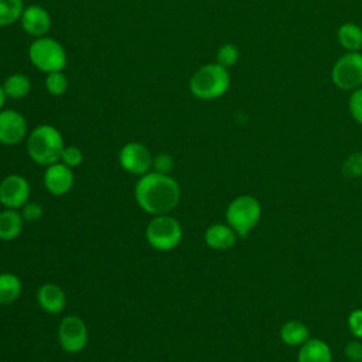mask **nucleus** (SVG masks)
I'll use <instances>...</instances> for the list:
<instances>
[{"label":"nucleus","mask_w":362,"mask_h":362,"mask_svg":"<svg viewBox=\"0 0 362 362\" xmlns=\"http://www.w3.org/2000/svg\"><path fill=\"white\" fill-rule=\"evenodd\" d=\"M23 10V0H0V27L11 25L20 20Z\"/></svg>","instance_id":"4be33fe9"},{"label":"nucleus","mask_w":362,"mask_h":362,"mask_svg":"<svg viewBox=\"0 0 362 362\" xmlns=\"http://www.w3.org/2000/svg\"><path fill=\"white\" fill-rule=\"evenodd\" d=\"M262 216V205L253 195H239L233 198L225 211L226 223L238 236H247L259 223Z\"/></svg>","instance_id":"20e7f679"},{"label":"nucleus","mask_w":362,"mask_h":362,"mask_svg":"<svg viewBox=\"0 0 362 362\" xmlns=\"http://www.w3.org/2000/svg\"><path fill=\"white\" fill-rule=\"evenodd\" d=\"M337 41L346 52L362 49V27L356 23L345 21L337 31Z\"/></svg>","instance_id":"a211bd4d"},{"label":"nucleus","mask_w":362,"mask_h":362,"mask_svg":"<svg viewBox=\"0 0 362 362\" xmlns=\"http://www.w3.org/2000/svg\"><path fill=\"white\" fill-rule=\"evenodd\" d=\"M348 110L351 117L362 126V86L351 92L348 99Z\"/></svg>","instance_id":"a878e982"},{"label":"nucleus","mask_w":362,"mask_h":362,"mask_svg":"<svg viewBox=\"0 0 362 362\" xmlns=\"http://www.w3.org/2000/svg\"><path fill=\"white\" fill-rule=\"evenodd\" d=\"M58 341L65 352L76 354L88 342V328L78 315H66L58 327Z\"/></svg>","instance_id":"6e6552de"},{"label":"nucleus","mask_w":362,"mask_h":362,"mask_svg":"<svg viewBox=\"0 0 362 362\" xmlns=\"http://www.w3.org/2000/svg\"><path fill=\"white\" fill-rule=\"evenodd\" d=\"M361 362H362V361H361Z\"/></svg>","instance_id":"473e14b6"},{"label":"nucleus","mask_w":362,"mask_h":362,"mask_svg":"<svg viewBox=\"0 0 362 362\" xmlns=\"http://www.w3.org/2000/svg\"><path fill=\"white\" fill-rule=\"evenodd\" d=\"M331 81L341 90H355L362 86V52L342 54L331 68Z\"/></svg>","instance_id":"0eeeda50"},{"label":"nucleus","mask_w":362,"mask_h":362,"mask_svg":"<svg viewBox=\"0 0 362 362\" xmlns=\"http://www.w3.org/2000/svg\"><path fill=\"white\" fill-rule=\"evenodd\" d=\"M146 239L148 245L157 250H171L180 245L182 228L180 222L168 214L156 215L146 228Z\"/></svg>","instance_id":"423d86ee"},{"label":"nucleus","mask_w":362,"mask_h":362,"mask_svg":"<svg viewBox=\"0 0 362 362\" xmlns=\"http://www.w3.org/2000/svg\"><path fill=\"white\" fill-rule=\"evenodd\" d=\"M341 173L346 180H356L362 177V151H354L342 161Z\"/></svg>","instance_id":"5701e85b"},{"label":"nucleus","mask_w":362,"mask_h":362,"mask_svg":"<svg viewBox=\"0 0 362 362\" xmlns=\"http://www.w3.org/2000/svg\"><path fill=\"white\" fill-rule=\"evenodd\" d=\"M297 362H332V351L324 339L308 338L298 346Z\"/></svg>","instance_id":"2eb2a0df"},{"label":"nucleus","mask_w":362,"mask_h":362,"mask_svg":"<svg viewBox=\"0 0 362 362\" xmlns=\"http://www.w3.org/2000/svg\"><path fill=\"white\" fill-rule=\"evenodd\" d=\"M24 219L17 209L6 208L0 212V240H13L23 230Z\"/></svg>","instance_id":"6ab92c4d"},{"label":"nucleus","mask_w":362,"mask_h":362,"mask_svg":"<svg viewBox=\"0 0 362 362\" xmlns=\"http://www.w3.org/2000/svg\"><path fill=\"white\" fill-rule=\"evenodd\" d=\"M30 192V184L23 175L10 174L0 182V204L4 208L18 209L28 202Z\"/></svg>","instance_id":"9d476101"},{"label":"nucleus","mask_w":362,"mask_h":362,"mask_svg":"<svg viewBox=\"0 0 362 362\" xmlns=\"http://www.w3.org/2000/svg\"><path fill=\"white\" fill-rule=\"evenodd\" d=\"M21 216L24 222H35L42 216V206L37 202H27L21 206Z\"/></svg>","instance_id":"c756f323"},{"label":"nucleus","mask_w":362,"mask_h":362,"mask_svg":"<svg viewBox=\"0 0 362 362\" xmlns=\"http://www.w3.org/2000/svg\"><path fill=\"white\" fill-rule=\"evenodd\" d=\"M28 59L40 71L49 74L62 71L66 65V52L59 41L48 35L35 38L28 47Z\"/></svg>","instance_id":"39448f33"},{"label":"nucleus","mask_w":362,"mask_h":362,"mask_svg":"<svg viewBox=\"0 0 362 362\" xmlns=\"http://www.w3.org/2000/svg\"><path fill=\"white\" fill-rule=\"evenodd\" d=\"M45 89L52 96H61L68 89V79L62 71H54L45 76Z\"/></svg>","instance_id":"b1692460"},{"label":"nucleus","mask_w":362,"mask_h":362,"mask_svg":"<svg viewBox=\"0 0 362 362\" xmlns=\"http://www.w3.org/2000/svg\"><path fill=\"white\" fill-rule=\"evenodd\" d=\"M119 163L124 171L134 175H144L153 167V156L144 144L129 141L119 151Z\"/></svg>","instance_id":"1a4fd4ad"},{"label":"nucleus","mask_w":362,"mask_h":362,"mask_svg":"<svg viewBox=\"0 0 362 362\" xmlns=\"http://www.w3.org/2000/svg\"><path fill=\"white\" fill-rule=\"evenodd\" d=\"M230 86L229 69L218 62H209L199 66L189 79L191 93L202 100L221 98Z\"/></svg>","instance_id":"7ed1b4c3"},{"label":"nucleus","mask_w":362,"mask_h":362,"mask_svg":"<svg viewBox=\"0 0 362 362\" xmlns=\"http://www.w3.org/2000/svg\"><path fill=\"white\" fill-rule=\"evenodd\" d=\"M20 24L28 35L34 38L44 37L51 28V16L42 6L30 4L24 7L20 17Z\"/></svg>","instance_id":"f8f14e48"},{"label":"nucleus","mask_w":362,"mask_h":362,"mask_svg":"<svg viewBox=\"0 0 362 362\" xmlns=\"http://www.w3.org/2000/svg\"><path fill=\"white\" fill-rule=\"evenodd\" d=\"M236 232L228 223H212L204 233V240L214 250L230 249L236 242Z\"/></svg>","instance_id":"4468645a"},{"label":"nucleus","mask_w":362,"mask_h":362,"mask_svg":"<svg viewBox=\"0 0 362 362\" xmlns=\"http://www.w3.org/2000/svg\"><path fill=\"white\" fill-rule=\"evenodd\" d=\"M153 171L158 174L170 175L174 168V158L168 153H158L153 157Z\"/></svg>","instance_id":"cd10ccee"},{"label":"nucleus","mask_w":362,"mask_h":362,"mask_svg":"<svg viewBox=\"0 0 362 362\" xmlns=\"http://www.w3.org/2000/svg\"><path fill=\"white\" fill-rule=\"evenodd\" d=\"M239 59V49L235 44L232 42H225L222 45H219V48L216 49V61L219 65L225 66V68H230L233 66Z\"/></svg>","instance_id":"393cba45"},{"label":"nucleus","mask_w":362,"mask_h":362,"mask_svg":"<svg viewBox=\"0 0 362 362\" xmlns=\"http://www.w3.org/2000/svg\"><path fill=\"white\" fill-rule=\"evenodd\" d=\"M4 100H6V93H4V90H3V86L0 85V110H1V107H3V105H4Z\"/></svg>","instance_id":"2f4dec72"},{"label":"nucleus","mask_w":362,"mask_h":362,"mask_svg":"<svg viewBox=\"0 0 362 362\" xmlns=\"http://www.w3.org/2000/svg\"><path fill=\"white\" fill-rule=\"evenodd\" d=\"M82 160H83V154L81 148H78L76 146H65L59 158L61 163H64L71 168L78 167L82 163Z\"/></svg>","instance_id":"bb28decb"},{"label":"nucleus","mask_w":362,"mask_h":362,"mask_svg":"<svg viewBox=\"0 0 362 362\" xmlns=\"http://www.w3.org/2000/svg\"><path fill=\"white\" fill-rule=\"evenodd\" d=\"M44 185L52 195H64L74 185L72 168L61 161H57L45 168Z\"/></svg>","instance_id":"ddd939ff"},{"label":"nucleus","mask_w":362,"mask_h":362,"mask_svg":"<svg viewBox=\"0 0 362 362\" xmlns=\"http://www.w3.org/2000/svg\"><path fill=\"white\" fill-rule=\"evenodd\" d=\"M27 136L25 117L13 109L0 110V143L13 146L23 141Z\"/></svg>","instance_id":"9b49d317"},{"label":"nucleus","mask_w":362,"mask_h":362,"mask_svg":"<svg viewBox=\"0 0 362 362\" xmlns=\"http://www.w3.org/2000/svg\"><path fill=\"white\" fill-rule=\"evenodd\" d=\"M21 281L13 273H0V304H11L21 294Z\"/></svg>","instance_id":"412c9836"},{"label":"nucleus","mask_w":362,"mask_h":362,"mask_svg":"<svg viewBox=\"0 0 362 362\" xmlns=\"http://www.w3.org/2000/svg\"><path fill=\"white\" fill-rule=\"evenodd\" d=\"M3 90L6 93V98L10 99H23L24 96H27L30 93L31 89V82L30 78L24 74H11L8 75L3 83Z\"/></svg>","instance_id":"aec40b11"},{"label":"nucleus","mask_w":362,"mask_h":362,"mask_svg":"<svg viewBox=\"0 0 362 362\" xmlns=\"http://www.w3.org/2000/svg\"><path fill=\"white\" fill-rule=\"evenodd\" d=\"M344 354L348 361L361 362L362 361V342L359 339L348 341L344 348Z\"/></svg>","instance_id":"7c9ffc66"},{"label":"nucleus","mask_w":362,"mask_h":362,"mask_svg":"<svg viewBox=\"0 0 362 362\" xmlns=\"http://www.w3.org/2000/svg\"><path fill=\"white\" fill-rule=\"evenodd\" d=\"M64 139L59 130L51 124L34 127L27 137V151L31 160L40 165H51L61 158Z\"/></svg>","instance_id":"f03ea898"},{"label":"nucleus","mask_w":362,"mask_h":362,"mask_svg":"<svg viewBox=\"0 0 362 362\" xmlns=\"http://www.w3.org/2000/svg\"><path fill=\"white\" fill-rule=\"evenodd\" d=\"M348 329L356 339H362V308H355L349 313L348 320Z\"/></svg>","instance_id":"c85d7f7f"},{"label":"nucleus","mask_w":362,"mask_h":362,"mask_svg":"<svg viewBox=\"0 0 362 362\" xmlns=\"http://www.w3.org/2000/svg\"><path fill=\"white\" fill-rule=\"evenodd\" d=\"M134 198L144 212L154 216L164 215L175 209L181 198V189L173 177L148 171L140 175L136 182Z\"/></svg>","instance_id":"f257e3e1"},{"label":"nucleus","mask_w":362,"mask_h":362,"mask_svg":"<svg viewBox=\"0 0 362 362\" xmlns=\"http://www.w3.org/2000/svg\"><path fill=\"white\" fill-rule=\"evenodd\" d=\"M279 337L287 346H300L310 338V328L300 320H288L280 327Z\"/></svg>","instance_id":"f3484780"},{"label":"nucleus","mask_w":362,"mask_h":362,"mask_svg":"<svg viewBox=\"0 0 362 362\" xmlns=\"http://www.w3.org/2000/svg\"><path fill=\"white\" fill-rule=\"evenodd\" d=\"M37 301L44 311L57 314L65 307L66 300L65 293L59 286L54 283H45L37 291Z\"/></svg>","instance_id":"dca6fc26"}]
</instances>
